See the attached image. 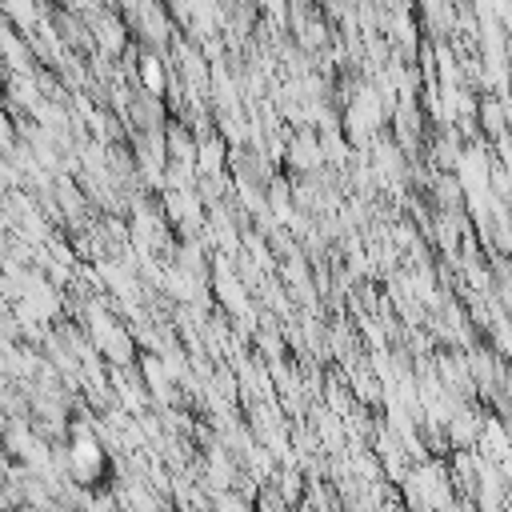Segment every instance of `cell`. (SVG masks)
Returning a JSON list of instances; mask_svg holds the SVG:
<instances>
[{
	"mask_svg": "<svg viewBox=\"0 0 512 512\" xmlns=\"http://www.w3.org/2000/svg\"><path fill=\"white\" fill-rule=\"evenodd\" d=\"M220 156H224L220 140H204V144H200V168H204V172H216V168H220Z\"/></svg>",
	"mask_w": 512,
	"mask_h": 512,
	"instance_id": "cell-3",
	"label": "cell"
},
{
	"mask_svg": "<svg viewBox=\"0 0 512 512\" xmlns=\"http://www.w3.org/2000/svg\"><path fill=\"white\" fill-rule=\"evenodd\" d=\"M140 76H144V88H148V92H160V88H164V68H160L156 56H144V60H140Z\"/></svg>",
	"mask_w": 512,
	"mask_h": 512,
	"instance_id": "cell-2",
	"label": "cell"
},
{
	"mask_svg": "<svg viewBox=\"0 0 512 512\" xmlns=\"http://www.w3.org/2000/svg\"><path fill=\"white\" fill-rule=\"evenodd\" d=\"M72 456V468H68V480L76 484H96L100 472H104V452L96 444V436H76V444L68 448Z\"/></svg>",
	"mask_w": 512,
	"mask_h": 512,
	"instance_id": "cell-1",
	"label": "cell"
}]
</instances>
